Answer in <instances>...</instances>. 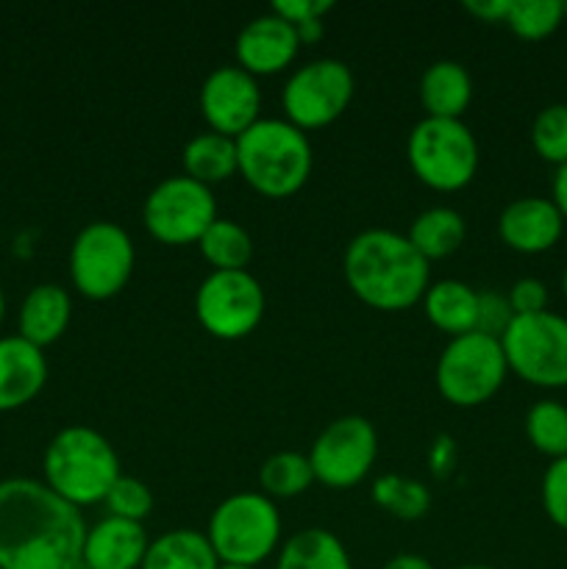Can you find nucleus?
<instances>
[{
	"label": "nucleus",
	"mask_w": 567,
	"mask_h": 569,
	"mask_svg": "<svg viewBox=\"0 0 567 569\" xmlns=\"http://www.w3.org/2000/svg\"><path fill=\"white\" fill-rule=\"evenodd\" d=\"M81 509L44 481H0V569H64L83 553Z\"/></svg>",
	"instance_id": "obj_1"
},
{
	"label": "nucleus",
	"mask_w": 567,
	"mask_h": 569,
	"mask_svg": "<svg viewBox=\"0 0 567 569\" xmlns=\"http://www.w3.org/2000/svg\"><path fill=\"white\" fill-rule=\"evenodd\" d=\"M431 261L417 253L406 233L367 228L348 242L342 272L350 292L378 311H404L431 287Z\"/></svg>",
	"instance_id": "obj_2"
},
{
	"label": "nucleus",
	"mask_w": 567,
	"mask_h": 569,
	"mask_svg": "<svg viewBox=\"0 0 567 569\" xmlns=\"http://www.w3.org/2000/svg\"><path fill=\"white\" fill-rule=\"evenodd\" d=\"M44 483L76 509L103 503L120 472L115 445L89 426H67L42 456Z\"/></svg>",
	"instance_id": "obj_3"
},
{
	"label": "nucleus",
	"mask_w": 567,
	"mask_h": 569,
	"mask_svg": "<svg viewBox=\"0 0 567 569\" xmlns=\"http://www.w3.org/2000/svg\"><path fill=\"white\" fill-rule=\"evenodd\" d=\"M311 142L306 131L281 117H261L237 137V164L245 181L267 198H289L311 176Z\"/></svg>",
	"instance_id": "obj_4"
},
{
	"label": "nucleus",
	"mask_w": 567,
	"mask_h": 569,
	"mask_svg": "<svg viewBox=\"0 0 567 569\" xmlns=\"http://www.w3.org/2000/svg\"><path fill=\"white\" fill-rule=\"evenodd\" d=\"M206 537L220 565L259 567L281 545V515L261 492L228 495L211 511Z\"/></svg>",
	"instance_id": "obj_5"
},
{
	"label": "nucleus",
	"mask_w": 567,
	"mask_h": 569,
	"mask_svg": "<svg viewBox=\"0 0 567 569\" xmlns=\"http://www.w3.org/2000/svg\"><path fill=\"white\" fill-rule=\"evenodd\" d=\"M478 139L461 120L422 117L406 137V161L426 187L456 192L478 172Z\"/></svg>",
	"instance_id": "obj_6"
},
{
	"label": "nucleus",
	"mask_w": 567,
	"mask_h": 569,
	"mask_svg": "<svg viewBox=\"0 0 567 569\" xmlns=\"http://www.w3.org/2000/svg\"><path fill=\"white\" fill-rule=\"evenodd\" d=\"M506 365L500 339L481 331L454 337L437 361V389L448 403L472 409L481 406L504 387Z\"/></svg>",
	"instance_id": "obj_7"
},
{
	"label": "nucleus",
	"mask_w": 567,
	"mask_h": 569,
	"mask_svg": "<svg viewBox=\"0 0 567 569\" xmlns=\"http://www.w3.org/2000/svg\"><path fill=\"white\" fill-rule=\"evenodd\" d=\"M131 233L111 220H94L76 233L70 248L72 287L89 300H109L128 287L133 272Z\"/></svg>",
	"instance_id": "obj_8"
},
{
	"label": "nucleus",
	"mask_w": 567,
	"mask_h": 569,
	"mask_svg": "<svg viewBox=\"0 0 567 569\" xmlns=\"http://www.w3.org/2000/svg\"><path fill=\"white\" fill-rule=\"evenodd\" d=\"M500 348L509 370L531 387H567V317L554 311L515 317Z\"/></svg>",
	"instance_id": "obj_9"
},
{
	"label": "nucleus",
	"mask_w": 567,
	"mask_h": 569,
	"mask_svg": "<svg viewBox=\"0 0 567 569\" xmlns=\"http://www.w3.org/2000/svg\"><path fill=\"white\" fill-rule=\"evenodd\" d=\"M267 298L248 270H211L195 292V317L217 339H242L259 328Z\"/></svg>",
	"instance_id": "obj_10"
},
{
	"label": "nucleus",
	"mask_w": 567,
	"mask_h": 569,
	"mask_svg": "<svg viewBox=\"0 0 567 569\" xmlns=\"http://www.w3.org/2000/svg\"><path fill=\"white\" fill-rule=\"evenodd\" d=\"M354 72L342 59H315L287 78L281 89V106L287 120L300 131L322 128L339 120L354 100Z\"/></svg>",
	"instance_id": "obj_11"
},
{
	"label": "nucleus",
	"mask_w": 567,
	"mask_h": 569,
	"mask_svg": "<svg viewBox=\"0 0 567 569\" xmlns=\"http://www.w3.org/2000/svg\"><path fill=\"white\" fill-rule=\"evenodd\" d=\"M217 220L211 187L189 176H170L156 183L142 203V222L153 239L165 244L200 242Z\"/></svg>",
	"instance_id": "obj_12"
},
{
	"label": "nucleus",
	"mask_w": 567,
	"mask_h": 569,
	"mask_svg": "<svg viewBox=\"0 0 567 569\" xmlns=\"http://www.w3.org/2000/svg\"><path fill=\"white\" fill-rule=\"evenodd\" d=\"M378 456V433L361 415H345L328 422L309 450L315 481L331 489H348L370 476Z\"/></svg>",
	"instance_id": "obj_13"
},
{
	"label": "nucleus",
	"mask_w": 567,
	"mask_h": 569,
	"mask_svg": "<svg viewBox=\"0 0 567 569\" xmlns=\"http://www.w3.org/2000/svg\"><path fill=\"white\" fill-rule=\"evenodd\" d=\"M200 111L211 131L237 139L261 120V89L256 76L239 64H222L203 78L200 87Z\"/></svg>",
	"instance_id": "obj_14"
},
{
	"label": "nucleus",
	"mask_w": 567,
	"mask_h": 569,
	"mask_svg": "<svg viewBox=\"0 0 567 569\" xmlns=\"http://www.w3.org/2000/svg\"><path fill=\"white\" fill-rule=\"evenodd\" d=\"M233 50L239 67L250 76H276L292 64L300 50V39L292 22L278 17L276 11H267L245 22Z\"/></svg>",
	"instance_id": "obj_15"
},
{
	"label": "nucleus",
	"mask_w": 567,
	"mask_h": 569,
	"mask_svg": "<svg viewBox=\"0 0 567 569\" xmlns=\"http://www.w3.org/2000/svg\"><path fill=\"white\" fill-rule=\"evenodd\" d=\"M565 231V217L550 198H517L500 211L498 237L517 253H545Z\"/></svg>",
	"instance_id": "obj_16"
},
{
	"label": "nucleus",
	"mask_w": 567,
	"mask_h": 569,
	"mask_svg": "<svg viewBox=\"0 0 567 569\" xmlns=\"http://www.w3.org/2000/svg\"><path fill=\"white\" fill-rule=\"evenodd\" d=\"M48 381V359L20 333L0 337V411L31 403Z\"/></svg>",
	"instance_id": "obj_17"
},
{
	"label": "nucleus",
	"mask_w": 567,
	"mask_h": 569,
	"mask_svg": "<svg viewBox=\"0 0 567 569\" xmlns=\"http://www.w3.org/2000/svg\"><path fill=\"white\" fill-rule=\"evenodd\" d=\"M148 533L142 522L103 517L83 539V561L92 569H139L148 553Z\"/></svg>",
	"instance_id": "obj_18"
},
{
	"label": "nucleus",
	"mask_w": 567,
	"mask_h": 569,
	"mask_svg": "<svg viewBox=\"0 0 567 569\" xmlns=\"http://www.w3.org/2000/svg\"><path fill=\"white\" fill-rule=\"evenodd\" d=\"M72 317V300L59 283H37L20 306V337L39 350L64 337Z\"/></svg>",
	"instance_id": "obj_19"
},
{
	"label": "nucleus",
	"mask_w": 567,
	"mask_h": 569,
	"mask_svg": "<svg viewBox=\"0 0 567 569\" xmlns=\"http://www.w3.org/2000/svg\"><path fill=\"white\" fill-rule=\"evenodd\" d=\"M420 103L426 117L461 120L472 100V78L461 61L439 59L428 64L420 76Z\"/></svg>",
	"instance_id": "obj_20"
},
{
	"label": "nucleus",
	"mask_w": 567,
	"mask_h": 569,
	"mask_svg": "<svg viewBox=\"0 0 567 569\" xmlns=\"http://www.w3.org/2000/svg\"><path fill=\"white\" fill-rule=\"evenodd\" d=\"M422 309L434 328L450 333V339L476 331L478 322V292L465 281L442 278L431 283L422 295Z\"/></svg>",
	"instance_id": "obj_21"
},
{
	"label": "nucleus",
	"mask_w": 567,
	"mask_h": 569,
	"mask_svg": "<svg viewBox=\"0 0 567 569\" xmlns=\"http://www.w3.org/2000/svg\"><path fill=\"white\" fill-rule=\"evenodd\" d=\"M215 548L209 537L192 528H176L161 537L150 539L148 553L139 569H217Z\"/></svg>",
	"instance_id": "obj_22"
},
{
	"label": "nucleus",
	"mask_w": 567,
	"mask_h": 569,
	"mask_svg": "<svg viewBox=\"0 0 567 569\" xmlns=\"http://www.w3.org/2000/svg\"><path fill=\"white\" fill-rule=\"evenodd\" d=\"M276 569H354L342 539L326 528H304L278 550Z\"/></svg>",
	"instance_id": "obj_23"
},
{
	"label": "nucleus",
	"mask_w": 567,
	"mask_h": 569,
	"mask_svg": "<svg viewBox=\"0 0 567 569\" xmlns=\"http://www.w3.org/2000/svg\"><path fill=\"white\" fill-rule=\"evenodd\" d=\"M465 217L450 206H431L411 220L406 239L417 248L422 259H445L456 253L465 242Z\"/></svg>",
	"instance_id": "obj_24"
},
{
	"label": "nucleus",
	"mask_w": 567,
	"mask_h": 569,
	"mask_svg": "<svg viewBox=\"0 0 567 569\" xmlns=\"http://www.w3.org/2000/svg\"><path fill=\"white\" fill-rule=\"evenodd\" d=\"M183 176L195 178V181L220 183L231 178L239 170L237 164V139L222 137L217 131L195 133L187 144H183Z\"/></svg>",
	"instance_id": "obj_25"
},
{
	"label": "nucleus",
	"mask_w": 567,
	"mask_h": 569,
	"mask_svg": "<svg viewBox=\"0 0 567 569\" xmlns=\"http://www.w3.org/2000/svg\"><path fill=\"white\" fill-rule=\"evenodd\" d=\"M259 483L261 495H267L270 500L298 498L315 483L309 456L298 453V450H278V453L267 456L259 467Z\"/></svg>",
	"instance_id": "obj_26"
},
{
	"label": "nucleus",
	"mask_w": 567,
	"mask_h": 569,
	"mask_svg": "<svg viewBox=\"0 0 567 569\" xmlns=\"http://www.w3.org/2000/svg\"><path fill=\"white\" fill-rule=\"evenodd\" d=\"M198 248L215 270H245L253 256V239L239 222L217 217L200 237Z\"/></svg>",
	"instance_id": "obj_27"
},
{
	"label": "nucleus",
	"mask_w": 567,
	"mask_h": 569,
	"mask_svg": "<svg viewBox=\"0 0 567 569\" xmlns=\"http://www.w3.org/2000/svg\"><path fill=\"white\" fill-rule=\"evenodd\" d=\"M372 500L398 520H420L431 509V492H428L426 483L415 481V478L395 476V472L378 476L372 481Z\"/></svg>",
	"instance_id": "obj_28"
},
{
	"label": "nucleus",
	"mask_w": 567,
	"mask_h": 569,
	"mask_svg": "<svg viewBox=\"0 0 567 569\" xmlns=\"http://www.w3.org/2000/svg\"><path fill=\"white\" fill-rule=\"evenodd\" d=\"M526 437L550 461L567 456V406L559 400H537L526 415Z\"/></svg>",
	"instance_id": "obj_29"
},
{
	"label": "nucleus",
	"mask_w": 567,
	"mask_h": 569,
	"mask_svg": "<svg viewBox=\"0 0 567 569\" xmlns=\"http://www.w3.org/2000/svg\"><path fill=\"white\" fill-rule=\"evenodd\" d=\"M565 11L561 0H511L506 26L520 39H545L561 26Z\"/></svg>",
	"instance_id": "obj_30"
},
{
	"label": "nucleus",
	"mask_w": 567,
	"mask_h": 569,
	"mask_svg": "<svg viewBox=\"0 0 567 569\" xmlns=\"http://www.w3.org/2000/svg\"><path fill=\"white\" fill-rule=\"evenodd\" d=\"M531 144L548 164H567V103H550L531 122Z\"/></svg>",
	"instance_id": "obj_31"
},
{
	"label": "nucleus",
	"mask_w": 567,
	"mask_h": 569,
	"mask_svg": "<svg viewBox=\"0 0 567 569\" xmlns=\"http://www.w3.org/2000/svg\"><path fill=\"white\" fill-rule=\"evenodd\" d=\"M106 509L111 517H120V520L142 522L145 517L153 511V492L145 481L133 476H120L111 487V492L106 495Z\"/></svg>",
	"instance_id": "obj_32"
},
{
	"label": "nucleus",
	"mask_w": 567,
	"mask_h": 569,
	"mask_svg": "<svg viewBox=\"0 0 567 569\" xmlns=\"http://www.w3.org/2000/svg\"><path fill=\"white\" fill-rule=\"evenodd\" d=\"M539 498H543V509L548 520L561 531H567V456L550 461L543 476Z\"/></svg>",
	"instance_id": "obj_33"
},
{
	"label": "nucleus",
	"mask_w": 567,
	"mask_h": 569,
	"mask_svg": "<svg viewBox=\"0 0 567 569\" xmlns=\"http://www.w3.org/2000/svg\"><path fill=\"white\" fill-rule=\"evenodd\" d=\"M515 320V311H511L509 300L500 292H478V322L476 331L487 333V337L500 339L506 333V328Z\"/></svg>",
	"instance_id": "obj_34"
},
{
	"label": "nucleus",
	"mask_w": 567,
	"mask_h": 569,
	"mask_svg": "<svg viewBox=\"0 0 567 569\" xmlns=\"http://www.w3.org/2000/svg\"><path fill=\"white\" fill-rule=\"evenodd\" d=\"M506 300L515 317L539 315V311H548V287L539 278H517L506 292Z\"/></svg>",
	"instance_id": "obj_35"
},
{
	"label": "nucleus",
	"mask_w": 567,
	"mask_h": 569,
	"mask_svg": "<svg viewBox=\"0 0 567 569\" xmlns=\"http://www.w3.org/2000/svg\"><path fill=\"white\" fill-rule=\"evenodd\" d=\"M331 9V0H276V3H272V11H276L278 17H284V20L292 22V26L311 20V17H322Z\"/></svg>",
	"instance_id": "obj_36"
},
{
	"label": "nucleus",
	"mask_w": 567,
	"mask_h": 569,
	"mask_svg": "<svg viewBox=\"0 0 567 569\" xmlns=\"http://www.w3.org/2000/svg\"><path fill=\"white\" fill-rule=\"evenodd\" d=\"M511 0H467L465 9L484 22H506Z\"/></svg>",
	"instance_id": "obj_37"
},
{
	"label": "nucleus",
	"mask_w": 567,
	"mask_h": 569,
	"mask_svg": "<svg viewBox=\"0 0 567 569\" xmlns=\"http://www.w3.org/2000/svg\"><path fill=\"white\" fill-rule=\"evenodd\" d=\"M550 200H554V206L567 222V164L556 167L554 183H550Z\"/></svg>",
	"instance_id": "obj_38"
},
{
	"label": "nucleus",
	"mask_w": 567,
	"mask_h": 569,
	"mask_svg": "<svg viewBox=\"0 0 567 569\" xmlns=\"http://www.w3.org/2000/svg\"><path fill=\"white\" fill-rule=\"evenodd\" d=\"M295 31H298L300 44H315V42H320L322 33H326V26H322V17H311V20L298 22V26H295Z\"/></svg>",
	"instance_id": "obj_39"
},
{
	"label": "nucleus",
	"mask_w": 567,
	"mask_h": 569,
	"mask_svg": "<svg viewBox=\"0 0 567 569\" xmlns=\"http://www.w3.org/2000/svg\"><path fill=\"white\" fill-rule=\"evenodd\" d=\"M384 569H437L426 556H417V553H398L384 565Z\"/></svg>",
	"instance_id": "obj_40"
},
{
	"label": "nucleus",
	"mask_w": 567,
	"mask_h": 569,
	"mask_svg": "<svg viewBox=\"0 0 567 569\" xmlns=\"http://www.w3.org/2000/svg\"><path fill=\"white\" fill-rule=\"evenodd\" d=\"M64 569H92V567H89L87 561H83V556H78V559L70 561V565H67Z\"/></svg>",
	"instance_id": "obj_41"
},
{
	"label": "nucleus",
	"mask_w": 567,
	"mask_h": 569,
	"mask_svg": "<svg viewBox=\"0 0 567 569\" xmlns=\"http://www.w3.org/2000/svg\"><path fill=\"white\" fill-rule=\"evenodd\" d=\"M3 315H6V295L3 289H0V322H3Z\"/></svg>",
	"instance_id": "obj_42"
},
{
	"label": "nucleus",
	"mask_w": 567,
	"mask_h": 569,
	"mask_svg": "<svg viewBox=\"0 0 567 569\" xmlns=\"http://www.w3.org/2000/svg\"><path fill=\"white\" fill-rule=\"evenodd\" d=\"M561 292H565V298H567V267H565V272H561Z\"/></svg>",
	"instance_id": "obj_43"
},
{
	"label": "nucleus",
	"mask_w": 567,
	"mask_h": 569,
	"mask_svg": "<svg viewBox=\"0 0 567 569\" xmlns=\"http://www.w3.org/2000/svg\"><path fill=\"white\" fill-rule=\"evenodd\" d=\"M217 569H256V567H239V565H220Z\"/></svg>",
	"instance_id": "obj_44"
},
{
	"label": "nucleus",
	"mask_w": 567,
	"mask_h": 569,
	"mask_svg": "<svg viewBox=\"0 0 567 569\" xmlns=\"http://www.w3.org/2000/svg\"><path fill=\"white\" fill-rule=\"evenodd\" d=\"M456 569H493V567H484V565H465V567H456Z\"/></svg>",
	"instance_id": "obj_45"
}]
</instances>
